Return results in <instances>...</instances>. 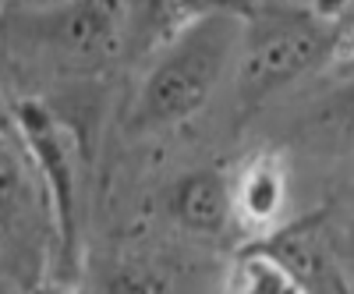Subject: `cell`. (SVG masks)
I'll return each instance as SVG.
<instances>
[{
	"mask_svg": "<svg viewBox=\"0 0 354 294\" xmlns=\"http://www.w3.org/2000/svg\"><path fill=\"white\" fill-rule=\"evenodd\" d=\"M287 163L277 149H262L230 178L234 192V220L270 234L287 205Z\"/></svg>",
	"mask_w": 354,
	"mask_h": 294,
	"instance_id": "cell-7",
	"label": "cell"
},
{
	"mask_svg": "<svg viewBox=\"0 0 354 294\" xmlns=\"http://www.w3.org/2000/svg\"><path fill=\"white\" fill-rule=\"evenodd\" d=\"M0 294H28L18 280H11L8 273H0Z\"/></svg>",
	"mask_w": 354,
	"mask_h": 294,
	"instance_id": "cell-14",
	"label": "cell"
},
{
	"mask_svg": "<svg viewBox=\"0 0 354 294\" xmlns=\"http://www.w3.org/2000/svg\"><path fill=\"white\" fill-rule=\"evenodd\" d=\"M36 192L28 181V167L18 156L11 138H0V234H18L32 217Z\"/></svg>",
	"mask_w": 354,
	"mask_h": 294,
	"instance_id": "cell-8",
	"label": "cell"
},
{
	"mask_svg": "<svg viewBox=\"0 0 354 294\" xmlns=\"http://www.w3.org/2000/svg\"><path fill=\"white\" fill-rule=\"evenodd\" d=\"M128 4L75 0V4H11L0 8V36L46 53L50 61L96 71L128 50Z\"/></svg>",
	"mask_w": 354,
	"mask_h": 294,
	"instance_id": "cell-3",
	"label": "cell"
},
{
	"mask_svg": "<svg viewBox=\"0 0 354 294\" xmlns=\"http://www.w3.org/2000/svg\"><path fill=\"white\" fill-rule=\"evenodd\" d=\"M170 217L174 223L195 238H223L234 220V192L230 178L220 170H192L170 188Z\"/></svg>",
	"mask_w": 354,
	"mask_h": 294,
	"instance_id": "cell-6",
	"label": "cell"
},
{
	"mask_svg": "<svg viewBox=\"0 0 354 294\" xmlns=\"http://www.w3.org/2000/svg\"><path fill=\"white\" fill-rule=\"evenodd\" d=\"M238 294H301L277 266L262 262L255 255L241 259V291Z\"/></svg>",
	"mask_w": 354,
	"mask_h": 294,
	"instance_id": "cell-10",
	"label": "cell"
},
{
	"mask_svg": "<svg viewBox=\"0 0 354 294\" xmlns=\"http://www.w3.org/2000/svg\"><path fill=\"white\" fill-rule=\"evenodd\" d=\"M100 294H170V273L156 259H117Z\"/></svg>",
	"mask_w": 354,
	"mask_h": 294,
	"instance_id": "cell-9",
	"label": "cell"
},
{
	"mask_svg": "<svg viewBox=\"0 0 354 294\" xmlns=\"http://www.w3.org/2000/svg\"><path fill=\"white\" fill-rule=\"evenodd\" d=\"M18 142L25 145L28 160L39 170L46 213L53 220L57 252L71 270L78 259V149L68 125L57 117L43 100H18L15 103Z\"/></svg>",
	"mask_w": 354,
	"mask_h": 294,
	"instance_id": "cell-4",
	"label": "cell"
},
{
	"mask_svg": "<svg viewBox=\"0 0 354 294\" xmlns=\"http://www.w3.org/2000/svg\"><path fill=\"white\" fill-rule=\"evenodd\" d=\"M245 255L277 266L301 294H351L347 270L319 213L262 234Z\"/></svg>",
	"mask_w": 354,
	"mask_h": 294,
	"instance_id": "cell-5",
	"label": "cell"
},
{
	"mask_svg": "<svg viewBox=\"0 0 354 294\" xmlns=\"http://www.w3.org/2000/svg\"><path fill=\"white\" fill-rule=\"evenodd\" d=\"M241 15L238 8L202 11L185 33H177L160 53L149 75L142 78L131 103L135 131H160L185 125L209 103L216 85L238 64Z\"/></svg>",
	"mask_w": 354,
	"mask_h": 294,
	"instance_id": "cell-1",
	"label": "cell"
},
{
	"mask_svg": "<svg viewBox=\"0 0 354 294\" xmlns=\"http://www.w3.org/2000/svg\"><path fill=\"white\" fill-rule=\"evenodd\" d=\"M0 138L18 142V125H15V103L8 100V93L0 89Z\"/></svg>",
	"mask_w": 354,
	"mask_h": 294,
	"instance_id": "cell-12",
	"label": "cell"
},
{
	"mask_svg": "<svg viewBox=\"0 0 354 294\" xmlns=\"http://www.w3.org/2000/svg\"><path fill=\"white\" fill-rule=\"evenodd\" d=\"M326 125L337 128L340 135H354V85L333 96V103L326 107Z\"/></svg>",
	"mask_w": 354,
	"mask_h": 294,
	"instance_id": "cell-11",
	"label": "cell"
},
{
	"mask_svg": "<svg viewBox=\"0 0 354 294\" xmlns=\"http://www.w3.org/2000/svg\"><path fill=\"white\" fill-rule=\"evenodd\" d=\"M238 103L245 117L308 71L322 68L344 46L340 21L330 8L252 4L238 8Z\"/></svg>",
	"mask_w": 354,
	"mask_h": 294,
	"instance_id": "cell-2",
	"label": "cell"
},
{
	"mask_svg": "<svg viewBox=\"0 0 354 294\" xmlns=\"http://www.w3.org/2000/svg\"><path fill=\"white\" fill-rule=\"evenodd\" d=\"M36 294H78V291H75V280H57V284H43Z\"/></svg>",
	"mask_w": 354,
	"mask_h": 294,
	"instance_id": "cell-13",
	"label": "cell"
}]
</instances>
